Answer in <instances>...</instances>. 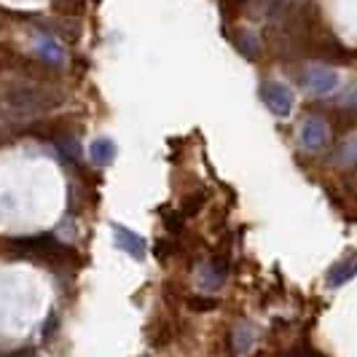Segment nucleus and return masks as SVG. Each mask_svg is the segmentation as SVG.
<instances>
[{"mask_svg":"<svg viewBox=\"0 0 357 357\" xmlns=\"http://www.w3.org/2000/svg\"><path fill=\"white\" fill-rule=\"evenodd\" d=\"M298 140H301V145H304L306 151H322L325 145L331 143V129L320 119H306L304 124H301Z\"/></svg>","mask_w":357,"mask_h":357,"instance_id":"obj_6","label":"nucleus"},{"mask_svg":"<svg viewBox=\"0 0 357 357\" xmlns=\"http://www.w3.org/2000/svg\"><path fill=\"white\" fill-rule=\"evenodd\" d=\"M341 107H349V110H357V89L347 91V94L341 97Z\"/></svg>","mask_w":357,"mask_h":357,"instance_id":"obj_12","label":"nucleus"},{"mask_svg":"<svg viewBox=\"0 0 357 357\" xmlns=\"http://www.w3.org/2000/svg\"><path fill=\"white\" fill-rule=\"evenodd\" d=\"M309 349L312 347H306V344H301V347H296V349H290L285 357H309Z\"/></svg>","mask_w":357,"mask_h":357,"instance_id":"obj_13","label":"nucleus"},{"mask_svg":"<svg viewBox=\"0 0 357 357\" xmlns=\"http://www.w3.org/2000/svg\"><path fill=\"white\" fill-rule=\"evenodd\" d=\"M336 161L339 164H357V137H352L349 143H344L336 151Z\"/></svg>","mask_w":357,"mask_h":357,"instance_id":"obj_10","label":"nucleus"},{"mask_svg":"<svg viewBox=\"0 0 357 357\" xmlns=\"http://www.w3.org/2000/svg\"><path fill=\"white\" fill-rule=\"evenodd\" d=\"M352 277H357V255H347L344 261H339V264H333V266L328 268L325 282H328V287H341L347 285Z\"/></svg>","mask_w":357,"mask_h":357,"instance_id":"obj_7","label":"nucleus"},{"mask_svg":"<svg viewBox=\"0 0 357 357\" xmlns=\"http://www.w3.org/2000/svg\"><path fill=\"white\" fill-rule=\"evenodd\" d=\"M56 102H59V94L52 89V84H43L36 78L17 81L0 94V121H8V124L30 121L40 113L52 110Z\"/></svg>","mask_w":357,"mask_h":357,"instance_id":"obj_1","label":"nucleus"},{"mask_svg":"<svg viewBox=\"0 0 357 357\" xmlns=\"http://www.w3.org/2000/svg\"><path fill=\"white\" fill-rule=\"evenodd\" d=\"M261 100H264V105L277 116V119H285L290 116V110L296 105V94L290 86L285 84H280V81H268L261 86Z\"/></svg>","mask_w":357,"mask_h":357,"instance_id":"obj_3","label":"nucleus"},{"mask_svg":"<svg viewBox=\"0 0 357 357\" xmlns=\"http://www.w3.org/2000/svg\"><path fill=\"white\" fill-rule=\"evenodd\" d=\"M8 245H11V258H27V261H40V264H65L75 258V252L52 234L17 236V239H8Z\"/></svg>","mask_w":357,"mask_h":357,"instance_id":"obj_2","label":"nucleus"},{"mask_svg":"<svg viewBox=\"0 0 357 357\" xmlns=\"http://www.w3.org/2000/svg\"><path fill=\"white\" fill-rule=\"evenodd\" d=\"M191 306H194V309H213L215 301H191Z\"/></svg>","mask_w":357,"mask_h":357,"instance_id":"obj_14","label":"nucleus"},{"mask_svg":"<svg viewBox=\"0 0 357 357\" xmlns=\"http://www.w3.org/2000/svg\"><path fill=\"white\" fill-rule=\"evenodd\" d=\"M339 73L331 70V68H322V65H309L304 70V86L317 97H328L339 89Z\"/></svg>","mask_w":357,"mask_h":357,"instance_id":"obj_4","label":"nucleus"},{"mask_svg":"<svg viewBox=\"0 0 357 357\" xmlns=\"http://www.w3.org/2000/svg\"><path fill=\"white\" fill-rule=\"evenodd\" d=\"M38 52L43 56V65H62V49L52 38H40L38 40Z\"/></svg>","mask_w":357,"mask_h":357,"instance_id":"obj_9","label":"nucleus"},{"mask_svg":"<svg viewBox=\"0 0 357 357\" xmlns=\"http://www.w3.org/2000/svg\"><path fill=\"white\" fill-rule=\"evenodd\" d=\"M113 242H116L119 250L132 255V258H137V261H143L145 252H148V245H145L143 236L137 231H132V229H126V226H121V223H113Z\"/></svg>","mask_w":357,"mask_h":357,"instance_id":"obj_5","label":"nucleus"},{"mask_svg":"<svg viewBox=\"0 0 357 357\" xmlns=\"http://www.w3.org/2000/svg\"><path fill=\"white\" fill-rule=\"evenodd\" d=\"M89 156L94 161V167H100V169H105L113 164L116 159V143L113 140H107V137H100V140H94L89 148Z\"/></svg>","mask_w":357,"mask_h":357,"instance_id":"obj_8","label":"nucleus"},{"mask_svg":"<svg viewBox=\"0 0 357 357\" xmlns=\"http://www.w3.org/2000/svg\"><path fill=\"white\" fill-rule=\"evenodd\" d=\"M236 349H248V347H250L252 344V328L250 325H239V328H236Z\"/></svg>","mask_w":357,"mask_h":357,"instance_id":"obj_11","label":"nucleus"}]
</instances>
